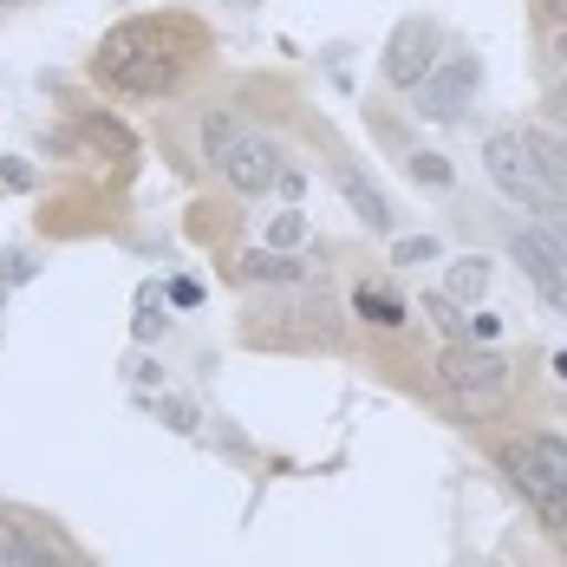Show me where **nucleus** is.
Segmentation results:
<instances>
[{
    "mask_svg": "<svg viewBox=\"0 0 567 567\" xmlns=\"http://www.w3.org/2000/svg\"><path fill=\"white\" fill-rule=\"evenodd\" d=\"M85 137H92L99 151H112V157H137V137H131L117 117H105V112H85Z\"/></svg>",
    "mask_w": 567,
    "mask_h": 567,
    "instance_id": "16",
    "label": "nucleus"
},
{
    "mask_svg": "<svg viewBox=\"0 0 567 567\" xmlns=\"http://www.w3.org/2000/svg\"><path fill=\"white\" fill-rule=\"evenodd\" d=\"M548 13H555V27H567V0H542Z\"/></svg>",
    "mask_w": 567,
    "mask_h": 567,
    "instance_id": "32",
    "label": "nucleus"
},
{
    "mask_svg": "<svg viewBox=\"0 0 567 567\" xmlns=\"http://www.w3.org/2000/svg\"><path fill=\"white\" fill-rule=\"evenodd\" d=\"M437 65V27L431 20H404L392 33V47H385V85L398 92H417V79Z\"/></svg>",
    "mask_w": 567,
    "mask_h": 567,
    "instance_id": "8",
    "label": "nucleus"
},
{
    "mask_svg": "<svg viewBox=\"0 0 567 567\" xmlns=\"http://www.w3.org/2000/svg\"><path fill=\"white\" fill-rule=\"evenodd\" d=\"M444 293H451L456 307L483 300V293H489V261H483V255H463V261H451V281H444Z\"/></svg>",
    "mask_w": 567,
    "mask_h": 567,
    "instance_id": "14",
    "label": "nucleus"
},
{
    "mask_svg": "<svg viewBox=\"0 0 567 567\" xmlns=\"http://www.w3.org/2000/svg\"><path fill=\"white\" fill-rule=\"evenodd\" d=\"M131 379H137V392H164V365L157 359H131Z\"/></svg>",
    "mask_w": 567,
    "mask_h": 567,
    "instance_id": "25",
    "label": "nucleus"
},
{
    "mask_svg": "<svg viewBox=\"0 0 567 567\" xmlns=\"http://www.w3.org/2000/svg\"><path fill=\"white\" fill-rule=\"evenodd\" d=\"M164 293H171L176 307H196V300H203V287L189 281V275H183V281H171V287H164Z\"/></svg>",
    "mask_w": 567,
    "mask_h": 567,
    "instance_id": "28",
    "label": "nucleus"
},
{
    "mask_svg": "<svg viewBox=\"0 0 567 567\" xmlns=\"http://www.w3.org/2000/svg\"><path fill=\"white\" fill-rule=\"evenodd\" d=\"M0 567H85V561H79L59 535H47L40 522L20 515V522H7V561Z\"/></svg>",
    "mask_w": 567,
    "mask_h": 567,
    "instance_id": "9",
    "label": "nucleus"
},
{
    "mask_svg": "<svg viewBox=\"0 0 567 567\" xmlns=\"http://www.w3.org/2000/svg\"><path fill=\"white\" fill-rule=\"evenodd\" d=\"M437 255H444V241H437V235H404V241H392L398 268H417V261H437Z\"/></svg>",
    "mask_w": 567,
    "mask_h": 567,
    "instance_id": "20",
    "label": "nucleus"
},
{
    "mask_svg": "<svg viewBox=\"0 0 567 567\" xmlns=\"http://www.w3.org/2000/svg\"><path fill=\"white\" fill-rule=\"evenodd\" d=\"M476 85H483V59L476 53H444L424 79H417V117H437V124H456L463 105L476 99Z\"/></svg>",
    "mask_w": 567,
    "mask_h": 567,
    "instance_id": "5",
    "label": "nucleus"
},
{
    "mask_svg": "<svg viewBox=\"0 0 567 567\" xmlns=\"http://www.w3.org/2000/svg\"><path fill=\"white\" fill-rule=\"evenodd\" d=\"M417 313H431V320H437V327H444L451 340H470V320L456 313V300H451V293H424V300H417Z\"/></svg>",
    "mask_w": 567,
    "mask_h": 567,
    "instance_id": "18",
    "label": "nucleus"
},
{
    "mask_svg": "<svg viewBox=\"0 0 567 567\" xmlns=\"http://www.w3.org/2000/svg\"><path fill=\"white\" fill-rule=\"evenodd\" d=\"M352 313H359L365 327H379V333H398V327L411 320V307H404L398 293H385V287H359V293H352Z\"/></svg>",
    "mask_w": 567,
    "mask_h": 567,
    "instance_id": "13",
    "label": "nucleus"
},
{
    "mask_svg": "<svg viewBox=\"0 0 567 567\" xmlns=\"http://www.w3.org/2000/svg\"><path fill=\"white\" fill-rule=\"evenodd\" d=\"M235 7H261V0H235Z\"/></svg>",
    "mask_w": 567,
    "mask_h": 567,
    "instance_id": "34",
    "label": "nucleus"
},
{
    "mask_svg": "<svg viewBox=\"0 0 567 567\" xmlns=\"http://www.w3.org/2000/svg\"><path fill=\"white\" fill-rule=\"evenodd\" d=\"M496 333H503V320H496V313H476V320H470V340H476V346H489Z\"/></svg>",
    "mask_w": 567,
    "mask_h": 567,
    "instance_id": "27",
    "label": "nucleus"
},
{
    "mask_svg": "<svg viewBox=\"0 0 567 567\" xmlns=\"http://www.w3.org/2000/svg\"><path fill=\"white\" fill-rule=\"evenodd\" d=\"M0 313H7V287H0Z\"/></svg>",
    "mask_w": 567,
    "mask_h": 567,
    "instance_id": "35",
    "label": "nucleus"
},
{
    "mask_svg": "<svg viewBox=\"0 0 567 567\" xmlns=\"http://www.w3.org/2000/svg\"><path fill=\"white\" fill-rule=\"evenodd\" d=\"M157 417H164V431H176V437H196V424H203V411L189 398H157Z\"/></svg>",
    "mask_w": 567,
    "mask_h": 567,
    "instance_id": "19",
    "label": "nucleus"
},
{
    "mask_svg": "<svg viewBox=\"0 0 567 567\" xmlns=\"http://www.w3.org/2000/svg\"><path fill=\"white\" fill-rule=\"evenodd\" d=\"M300 241H307V216L300 209H281L275 228H268V248H300Z\"/></svg>",
    "mask_w": 567,
    "mask_h": 567,
    "instance_id": "23",
    "label": "nucleus"
},
{
    "mask_svg": "<svg viewBox=\"0 0 567 567\" xmlns=\"http://www.w3.org/2000/svg\"><path fill=\"white\" fill-rule=\"evenodd\" d=\"M33 275H40V261H33L27 248H7V255H0V287H27Z\"/></svg>",
    "mask_w": 567,
    "mask_h": 567,
    "instance_id": "22",
    "label": "nucleus"
},
{
    "mask_svg": "<svg viewBox=\"0 0 567 567\" xmlns=\"http://www.w3.org/2000/svg\"><path fill=\"white\" fill-rule=\"evenodd\" d=\"M548 372H555V379H561V385H567V346H561V352H555V359H548Z\"/></svg>",
    "mask_w": 567,
    "mask_h": 567,
    "instance_id": "31",
    "label": "nucleus"
},
{
    "mask_svg": "<svg viewBox=\"0 0 567 567\" xmlns=\"http://www.w3.org/2000/svg\"><path fill=\"white\" fill-rule=\"evenodd\" d=\"M99 79H112L117 92H137V99H164L183 79V53H171L157 20H124L99 47Z\"/></svg>",
    "mask_w": 567,
    "mask_h": 567,
    "instance_id": "1",
    "label": "nucleus"
},
{
    "mask_svg": "<svg viewBox=\"0 0 567 567\" xmlns=\"http://www.w3.org/2000/svg\"><path fill=\"white\" fill-rule=\"evenodd\" d=\"M287 313L300 320V333H313L320 346H340V333H346V327H340V307H333V293H327V287L300 293V300H293Z\"/></svg>",
    "mask_w": 567,
    "mask_h": 567,
    "instance_id": "12",
    "label": "nucleus"
},
{
    "mask_svg": "<svg viewBox=\"0 0 567 567\" xmlns=\"http://www.w3.org/2000/svg\"><path fill=\"white\" fill-rule=\"evenodd\" d=\"M0 561H7V522H0Z\"/></svg>",
    "mask_w": 567,
    "mask_h": 567,
    "instance_id": "33",
    "label": "nucleus"
},
{
    "mask_svg": "<svg viewBox=\"0 0 567 567\" xmlns=\"http://www.w3.org/2000/svg\"><path fill=\"white\" fill-rule=\"evenodd\" d=\"M548 59H555V72L567 79V27H555V40H548Z\"/></svg>",
    "mask_w": 567,
    "mask_h": 567,
    "instance_id": "29",
    "label": "nucleus"
},
{
    "mask_svg": "<svg viewBox=\"0 0 567 567\" xmlns=\"http://www.w3.org/2000/svg\"><path fill=\"white\" fill-rule=\"evenodd\" d=\"M131 333L151 346V340H164L171 333V313H164V300H151V307H137V320H131Z\"/></svg>",
    "mask_w": 567,
    "mask_h": 567,
    "instance_id": "24",
    "label": "nucleus"
},
{
    "mask_svg": "<svg viewBox=\"0 0 567 567\" xmlns=\"http://www.w3.org/2000/svg\"><path fill=\"white\" fill-rule=\"evenodd\" d=\"M235 131H241V124H235L228 112H216L209 124H203V157H209V164H223V151L235 144Z\"/></svg>",
    "mask_w": 567,
    "mask_h": 567,
    "instance_id": "21",
    "label": "nucleus"
},
{
    "mask_svg": "<svg viewBox=\"0 0 567 567\" xmlns=\"http://www.w3.org/2000/svg\"><path fill=\"white\" fill-rule=\"evenodd\" d=\"M333 183H340V196L352 203V216L372 228V235H392V203H385V189L359 171V164H340V171H333Z\"/></svg>",
    "mask_w": 567,
    "mask_h": 567,
    "instance_id": "10",
    "label": "nucleus"
},
{
    "mask_svg": "<svg viewBox=\"0 0 567 567\" xmlns=\"http://www.w3.org/2000/svg\"><path fill=\"white\" fill-rule=\"evenodd\" d=\"M216 171L228 176V189L235 196H268L275 189V176H281V151L261 137V131H235V144L223 151V164Z\"/></svg>",
    "mask_w": 567,
    "mask_h": 567,
    "instance_id": "7",
    "label": "nucleus"
},
{
    "mask_svg": "<svg viewBox=\"0 0 567 567\" xmlns=\"http://www.w3.org/2000/svg\"><path fill=\"white\" fill-rule=\"evenodd\" d=\"M404 171H411V183H424V189H451V183H456V171L437 157V151H411V157H404Z\"/></svg>",
    "mask_w": 567,
    "mask_h": 567,
    "instance_id": "17",
    "label": "nucleus"
},
{
    "mask_svg": "<svg viewBox=\"0 0 567 567\" xmlns=\"http://www.w3.org/2000/svg\"><path fill=\"white\" fill-rule=\"evenodd\" d=\"M437 385L451 398H463V404H489V398H503V385H509V359L496 346L451 340L437 352Z\"/></svg>",
    "mask_w": 567,
    "mask_h": 567,
    "instance_id": "4",
    "label": "nucleus"
},
{
    "mask_svg": "<svg viewBox=\"0 0 567 567\" xmlns=\"http://www.w3.org/2000/svg\"><path fill=\"white\" fill-rule=\"evenodd\" d=\"M503 476L548 528H567V437H555V431L515 437L503 451Z\"/></svg>",
    "mask_w": 567,
    "mask_h": 567,
    "instance_id": "2",
    "label": "nucleus"
},
{
    "mask_svg": "<svg viewBox=\"0 0 567 567\" xmlns=\"http://www.w3.org/2000/svg\"><path fill=\"white\" fill-rule=\"evenodd\" d=\"M548 112H555V117H561V124H567V79H561V85H555V92H548Z\"/></svg>",
    "mask_w": 567,
    "mask_h": 567,
    "instance_id": "30",
    "label": "nucleus"
},
{
    "mask_svg": "<svg viewBox=\"0 0 567 567\" xmlns=\"http://www.w3.org/2000/svg\"><path fill=\"white\" fill-rule=\"evenodd\" d=\"M522 144L535 151V164H542V176L555 183L567 196V137H555V131H522Z\"/></svg>",
    "mask_w": 567,
    "mask_h": 567,
    "instance_id": "15",
    "label": "nucleus"
},
{
    "mask_svg": "<svg viewBox=\"0 0 567 567\" xmlns=\"http://www.w3.org/2000/svg\"><path fill=\"white\" fill-rule=\"evenodd\" d=\"M313 275L293 248H248L241 255V281H261V287H300Z\"/></svg>",
    "mask_w": 567,
    "mask_h": 567,
    "instance_id": "11",
    "label": "nucleus"
},
{
    "mask_svg": "<svg viewBox=\"0 0 567 567\" xmlns=\"http://www.w3.org/2000/svg\"><path fill=\"white\" fill-rule=\"evenodd\" d=\"M509 255H515V268L535 281V293H542L555 313H567V241L561 235H548V228H515Z\"/></svg>",
    "mask_w": 567,
    "mask_h": 567,
    "instance_id": "6",
    "label": "nucleus"
},
{
    "mask_svg": "<svg viewBox=\"0 0 567 567\" xmlns=\"http://www.w3.org/2000/svg\"><path fill=\"white\" fill-rule=\"evenodd\" d=\"M483 171H489V183L509 196V203H522V209H535V216H548L555 203H567L561 189L542 176V164H535V151L522 144V131H496L489 144H483Z\"/></svg>",
    "mask_w": 567,
    "mask_h": 567,
    "instance_id": "3",
    "label": "nucleus"
},
{
    "mask_svg": "<svg viewBox=\"0 0 567 567\" xmlns=\"http://www.w3.org/2000/svg\"><path fill=\"white\" fill-rule=\"evenodd\" d=\"M0 183H7V189H33V171H27L20 157H0Z\"/></svg>",
    "mask_w": 567,
    "mask_h": 567,
    "instance_id": "26",
    "label": "nucleus"
}]
</instances>
